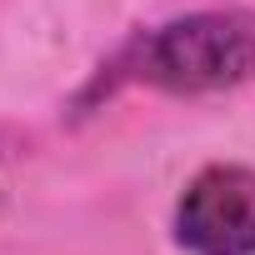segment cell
Instances as JSON below:
<instances>
[{
	"label": "cell",
	"mask_w": 255,
	"mask_h": 255,
	"mask_svg": "<svg viewBox=\"0 0 255 255\" xmlns=\"http://www.w3.org/2000/svg\"><path fill=\"white\" fill-rule=\"evenodd\" d=\"M255 80V10H190L165 25L135 30L110 65H100L95 90L150 85L165 95H220Z\"/></svg>",
	"instance_id": "cell-1"
},
{
	"label": "cell",
	"mask_w": 255,
	"mask_h": 255,
	"mask_svg": "<svg viewBox=\"0 0 255 255\" xmlns=\"http://www.w3.org/2000/svg\"><path fill=\"white\" fill-rule=\"evenodd\" d=\"M170 225L185 255H255V170L235 160L195 170Z\"/></svg>",
	"instance_id": "cell-2"
}]
</instances>
